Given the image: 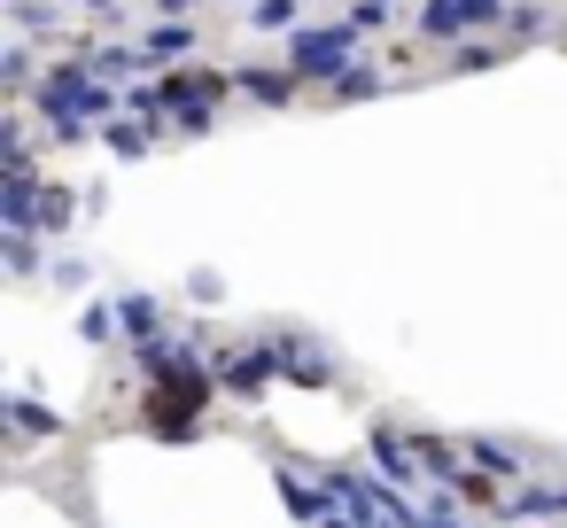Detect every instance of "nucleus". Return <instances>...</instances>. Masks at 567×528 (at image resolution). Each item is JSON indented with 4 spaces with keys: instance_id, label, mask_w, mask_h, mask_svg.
Wrapping results in <instances>:
<instances>
[{
    "instance_id": "nucleus-2",
    "label": "nucleus",
    "mask_w": 567,
    "mask_h": 528,
    "mask_svg": "<svg viewBox=\"0 0 567 528\" xmlns=\"http://www.w3.org/2000/svg\"><path fill=\"white\" fill-rule=\"evenodd\" d=\"M505 513H551V520H567V482H559V489L528 482V489H513V497H505Z\"/></svg>"
},
{
    "instance_id": "nucleus-5",
    "label": "nucleus",
    "mask_w": 567,
    "mask_h": 528,
    "mask_svg": "<svg viewBox=\"0 0 567 528\" xmlns=\"http://www.w3.org/2000/svg\"><path fill=\"white\" fill-rule=\"evenodd\" d=\"M9 420H17V427H24V435H55V427H63V420H55V412H40V404H24V396H17V404H9Z\"/></svg>"
},
{
    "instance_id": "nucleus-4",
    "label": "nucleus",
    "mask_w": 567,
    "mask_h": 528,
    "mask_svg": "<svg viewBox=\"0 0 567 528\" xmlns=\"http://www.w3.org/2000/svg\"><path fill=\"white\" fill-rule=\"evenodd\" d=\"M474 466H489V474H497V482H513V474H520V458H513V451H505V443H489V435H482V443H474Z\"/></svg>"
},
{
    "instance_id": "nucleus-3",
    "label": "nucleus",
    "mask_w": 567,
    "mask_h": 528,
    "mask_svg": "<svg viewBox=\"0 0 567 528\" xmlns=\"http://www.w3.org/2000/svg\"><path fill=\"white\" fill-rule=\"evenodd\" d=\"M265 373H272V358H265V350H249V358H226V389H257Z\"/></svg>"
},
{
    "instance_id": "nucleus-6",
    "label": "nucleus",
    "mask_w": 567,
    "mask_h": 528,
    "mask_svg": "<svg viewBox=\"0 0 567 528\" xmlns=\"http://www.w3.org/2000/svg\"><path fill=\"white\" fill-rule=\"evenodd\" d=\"M381 528H396V520H381Z\"/></svg>"
},
{
    "instance_id": "nucleus-1",
    "label": "nucleus",
    "mask_w": 567,
    "mask_h": 528,
    "mask_svg": "<svg viewBox=\"0 0 567 528\" xmlns=\"http://www.w3.org/2000/svg\"><path fill=\"white\" fill-rule=\"evenodd\" d=\"M280 505H288L296 520H311V528H327V520H334V513H327V497H319V489H303L296 474H280Z\"/></svg>"
}]
</instances>
